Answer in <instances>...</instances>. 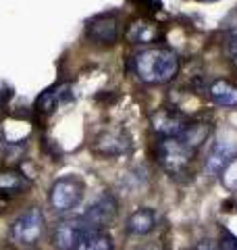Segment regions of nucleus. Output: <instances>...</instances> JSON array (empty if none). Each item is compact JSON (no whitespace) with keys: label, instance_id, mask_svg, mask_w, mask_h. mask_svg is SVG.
I'll list each match as a JSON object with an SVG mask.
<instances>
[{"label":"nucleus","instance_id":"1","mask_svg":"<svg viewBox=\"0 0 237 250\" xmlns=\"http://www.w3.org/2000/svg\"><path fill=\"white\" fill-rule=\"evenodd\" d=\"M136 73L141 82L160 85L169 83L179 71V57L169 48H148L141 50L136 59Z\"/></svg>","mask_w":237,"mask_h":250},{"label":"nucleus","instance_id":"2","mask_svg":"<svg viewBox=\"0 0 237 250\" xmlns=\"http://www.w3.org/2000/svg\"><path fill=\"white\" fill-rule=\"evenodd\" d=\"M46 233V215L40 207H29L27 210L11 223L9 236L11 242L21 248H34L40 244V240Z\"/></svg>","mask_w":237,"mask_h":250},{"label":"nucleus","instance_id":"3","mask_svg":"<svg viewBox=\"0 0 237 250\" xmlns=\"http://www.w3.org/2000/svg\"><path fill=\"white\" fill-rule=\"evenodd\" d=\"M83 192H85V186L81 179L75 175H65V177H59L50 186L48 202L57 215H67L79 207V202L83 198Z\"/></svg>","mask_w":237,"mask_h":250},{"label":"nucleus","instance_id":"4","mask_svg":"<svg viewBox=\"0 0 237 250\" xmlns=\"http://www.w3.org/2000/svg\"><path fill=\"white\" fill-rule=\"evenodd\" d=\"M117 213H118V205L115 196L104 192L90 202L88 208L83 210L81 219L90 229H108V225L117 219Z\"/></svg>","mask_w":237,"mask_h":250},{"label":"nucleus","instance_id":"5","mask_svg":"<svg viewBox=\"0 0 237 250\" xmlns=\"http://www.w3.org/2000/svg\"><path fill=\"white\" fill-rule=\"evenodd\" d=\"M194 159V152L179 142V138H164L158 144V161L164 171H169L171 175H179L189 167V163Z\"/></svg>","mask_w":237,"mask_h":250},{"label":"nucleus","instance_id":"6","mask_svg":"<svg viewBox=\"0 0 237 250\" xmlns=\"http://www.w3.org/2000/svg\"><path fill=\"white\" fill-rule=\"evenodd\" d=\"M88 229L90 228L85 225L81 215L62 219L52 229V246L57 250H77L79 242H81V238L85 236Z\"/></svg>","mask_w":237,"mask_h":250},{"label":"nucleus","instance_id":"7","mask_svg":"<svg viewBox=\"0 0 237 250\" xmlns=\"http://www.w3.org/2000/svg\"><path fill=\"white\" fill-rule=\"evenodd\" d=\"M131 150V138L125 129H108L102 131L94 142V152L100 156H121Z\"/></svg>","mask_w":237,"mask_h":250},{"label":"nucleus","instance_id":"8","mask_svg":"<svg viewBox=\"0 0 237 250\" xmlns=\"http://www.w3.org/2000/svg\"><path fill=\"white\" fill-rule=\"evenodd\" d=\"M150 123H152V129L156 131V134H160L164 138H179L189 125V119L179 111L162 108V111H156L152 115Z\"/></svg>","mask_w":237,"mask_h":250},{"label":"nucleus","instance_id":"9","mask_svg":"<svg viewBox=\"0 0 237 250\" xmlns=\"http://www.w3.org/2000/svg\"><path fill=\"white\" fill-rule=\"evenodd\" d=\"M88 36L96 44H115L118 40V19L115 15H98L88 23Z\"/></svg>","mask_w":237,"mask_h":250},{"label":"nucleus","instance_id":"10","mask_svg":"<svg viewBox=\"0 0 237 250\" xmlns=\"http://www.w3.org/2000/svg\"><path fill=\"white\" fill-rule=\"evenodd\" d=\"M235 154H237L235 142H231V140H218L212 146V150L206 159V171L210 175H220L229 167V163L235 159Z\"/></svg>","mask_w":237,"mask_h":250},{"label":"nucleus","instance_id":"11","mask_svg":"<svg viewBox=\"0 0 237 250\" xmlns=\"http://www.w3.org/2000/svg\"><path fill=\"white\" fill-rule=\"evenodd\" d=\"M156 223H158V215L154 208L150 207H141L138 210H133V213L127 217V221H125V231L129 233V236H148V233H152L156 229Z\"/></svg>","mask_w":237,"mask_h":250},{"label":"nucleus","instance_id":"12","mask_svg":"<svg viewBox=\"0 0 237 250\" xmlns=\"http://www.w3.org/2000/svg\"><path fill=\"white\" fill-rule=\"evenodd\" d=\"M210 134H212V125L208 121H196V123H189L185 127V131L179 136V142L183 144L187 150H192L196 154L198 148L208 142Z\"/></svg>","mask_w":237,"mask_h":250},{"label":"nucleus","instance_id":"13","mask_svg":"<svg viewBox=\"0 0 237 250\" xmlns=\"http://www.w3.org/2000/svg\"><path fill=\"white\" fill-rule=\"evenodd\" d=\"M69 98H71V85L60 83V85H57V88L46 90L42 96L38 98L36 108H38V113H42V115H50L54 108H59L62 103H67Z\"/></svg>","mask_w":237,"mask_h":250},{"label":"nucleus","instance_id":"14","mask_svg":"<svg viewBox=\"0 0 237 250\" xmlns=\"http://www.w3.org/2000/svg\"><path fill=\"white\" fill-rule=\"evenodd\" d=\"M160 38V27L152 21H136L127 31V40L131 44H152Z\"/></svg>","mask_w":237,"mask_h":250},{"label":"nucleus","instance_id":"15","mask_svg":"<svg viewBox=\"0 0 237 250\" xmlns=\"http://www.w3.org/2000/svg\"><path fill=\"white\" fill-rule=\"evenodd\" d=\"M29 188V179L15 169L0 171V196H15Z\"/></svg>","mask_w":237,"mask_h":250},{"label":"nucleus","instance_id":"16","mask_svg":"<svg viewBox=\"0 0 237 250\" xmlns=\"http://www.w3.org/2000/svg\"><path fill=\"white\" fill-rule=\"evenodd\" d=\"M115 242L106 229H88L79 242L77 250H113Z\"/></svg>","mask_w":237,"mask_h":250},{"label":"nucleus","instance_id":"17","mask_svg":"<svg viewBox=\"0 0 237 250\" xmlns=\"http://www.w3.org/2000/svg\"><path fill=\"white\" fill-rule=\"evenodd\" d=\"M210 98L220 106H237V85L225 80H217L210 85Z\"/></svg>","mask_w":237,"mask_h":250},{"label":"nucleus","instance_id":"18","mask_svg":"<svg viewBox=\"0 0 237 250\" xmlns=\"http://www.w3.org/2000/svg\"><path fill=\"white\" fill-rule=\"evenodd\" d=\"M192 250H220V246L215 240H200V242H196V246Z\"/></svg>","mask_w":237,"mask_h":250},{"label":"nucleus","instance_id":"19","mask_svg":"<svg viewBox=\"0 0 237 250\" xmlns=\"http://www.w3.org/2000/svg\"><path fill=\"white\" fill-rule=\"evenodd\" d=\"M136 250H164V246L160 242H146V244H139Z\"/></svg>","mask_w":237,"mask_h":250},{"label":"nucleus","instance_id":"20","mask_svg":"<svg viewBox=\"0 0 237 250\" xmlns=\"http://www.w3.org/2000/svg\"><path fill=\"white\" fill-rule=\"evenodd\" d=\"M6 98H11V92H6V90H4L2 94H0V104H2V103H4V100H6Z\"/></svg>","mask_w":237,"mask_h":250},{"label":"nucleus","instance_id":"21","mask_svg":"<svg viewBox=\"0 0 237 250\" xmlns=\"http://www.w3.org/2000/svg\"><path fill=\"white\" fill-rule=\"evenodd\" d=\"M133 2H136L138 6H148L150 2H152V0H133Z\"/></svg>","mask_w":237,"mask_h":250}]
</instances>
